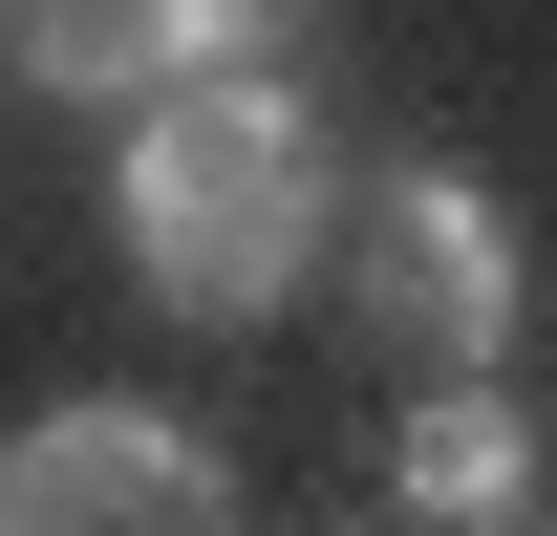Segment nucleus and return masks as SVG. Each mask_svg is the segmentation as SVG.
<instances>
[{
	"label": "nucleus",
	"mask_w": 557,
	"mask_h": 536,
	"mask_svg": "<svg viewBox=\"0 0 557 536\" xmlns=\"http://www.w3.org/2000/svg\"><path fill=\"white\" fill-rule=\"evenodd\" d=\"M0 65L65 108H172L194 86V0H0Z\"/></svg>",
	"instance_id": "20e7f679"
},
{
	"label": "nucleus",
	"mask_w": 557,
	"mask_h": 536,
	"mask_svg": "<svg viewBox=\"0 0 557 536\" xmlns=\"http://www.w3.org/2000/svg\"><path fill=\"white\" fill-rule=\"evenodd\" d=\"M493 536H557V515H493Z\"/></svg>",
	"instance_id": "423d86ee"
},
{
	"label": "nucleus",
	"mask_w": 557,
	"mask_h": 536,
	"mask_svg": "<svg viewBox=\"0 0 557 536\" xmlns=\"http://www.w3.org/2000/svg\"><path fill=\"white\" fill-rule=\"evenodd\" d=\"M515 301H536V258H515V215H493L450 150H408V172L344 194V322L386 343V365L493 387V365H515Z\"/></svg>",
	"instance_id": "f03ea898"
},
{
	"label": "nucleus",
	"mask_w": 557,
	"mask_h": 536,
	"mask_svg": "<svg viewBox=\"0 0 557 536\" xmlns=\"http://www.w3.org/2000/svg\"><path fill=\"white\" fill-rule=\"evenodd\" d=\"M322 215H344V130H322V86H172L129 108V172H108V236L172 322H278L300 279H322Z\"/></svg>",
	"instance_id": "f257e3e1"
},
{
	"label": "nucleus",
	"mask_w": 557,
	"mask_h": 536,
	"mask_svg": "<svg viewBox=\"0 0 557 536\" xmlns=\"http://www.w3.org/2000/svg\"><path fill=\"white\" fill-rule=\"evenodd\" d=\"M0 536H236V451H214L194 407L86 387L44 429H0Z\"/></svg>",
	"instance_id": "7ed1b4c3"
},
{
	"label": "nucleus",
	"mask_w": 557,
	"mask_h": 536,
	"mask_svg": "<svg viewBox=\"0 0 557 536\" xmlns=\"http://www.w3.org/2000/svg\"><path fill=\"white\" fill-rule=\"evenodd\" d=\"M386 472H408V536H493V515H536V407L515 387H429Z\"/></svg>",
	"instance_id": "39448f33"
},
{
	"label": "nucleus",
	"mask_w": 557,
	"mask_h": 536,
	"mask_svg": "<svg viewBox=\"0 0 557 536\" xmlns=\"http://www.w3.org/2000/svg\"><path fill=\"white\" fill-rule=\"evenodd\" d=\"M364 536H408V515H364Z\"/></svg>",
	"instance_id": "0eeeda50"
}]
</instances>
